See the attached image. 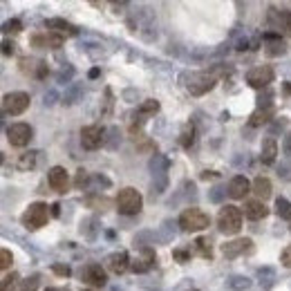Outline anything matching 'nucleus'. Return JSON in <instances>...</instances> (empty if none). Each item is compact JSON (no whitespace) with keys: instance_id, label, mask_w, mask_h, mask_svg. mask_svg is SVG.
<instances>
[{"instance_id":"6e6552de","label":"nucleus","mask_w":291,"mask_h":291,"mask_svg":"<svg viewBox=\"0 0 291 291\" xmlns=\"http://www.w3.org/2000/svg\"><path fill=\"white\" fill-rule=\"evenodd\" d=\"M32 137H34V130L29 123H12V126L7 128V141L12 146H16V148L27 146L32 141Z\"/></svg>"},{"instance_id":"aec40b11","label":"nucleus","mask_w":291,"mask_h":291,"mask_svg":"<svg viewBox=\"0 0 291 291\" xmlns=\"http://www.w3.org/2000/svg\"><path fill=\"white\" fill-rule=\"evenodd\" d=\"M275 155H278V143H275V139L267 137L262 141V150H260V162H262V164H273Z\"/></svg>"},{"instance_id":"e433bc0d","label":"nucleus","mask_w":291,"mask_h":291,"mask_svg":"<svg viewBox=\"0 0 291 291\" xmlns=\"http://www.w3.org/2000/svg\"><path fill=\"white\" fill-rule=\"evenodd\" d=\"M52 271H54L56 275H63V278H67V275L72 273L67 264H54V267H52Z\"/></svg>"},{"instance_id":"4c0bfd02","label":"nucleus","mask_w":291,"mask_h":291,"mask_svg":"<svg viewBox=\"0 0 291 291\" xmlns=\"http://www.w3.org/2000/svg\"><path fill=\"white\" fill-rule=\"evenodd\" d=\"M74 184H76V188H83V186L87 184V173H85V170H79V173H76Z\"/></svg>"},{"instance_id":"a211bd4d","label":"nucleus","mask_w":291,"mask_h":291,"mask_svg":"<svg viewBox=\"0 0 291 291\" xmlns=\"http://www.w3.org/2000/svg\"><path fill=\"white\" fill-rule=\"evenodd\" d=\"M45 25L50 27V32H56V34H61V36H63V34L65 36H76V34H79V29H76L72 23L63 20V18H52Z\"/></svg>"},{"instance_id":"f704fd0d","label":"nucleus","mask_w":291,"mask_h":291,"mask_svg":"<svg viewBox=\"0 0 291 291\" xmlns=\"http://www.w3.org/2000/svg\"><path fill=\"white\" fill-rule=\"evenodd\" d=\"M280 262H282L287 269H291V247L282 249V253H280Z\"/></svg>"},{"instance_id":"7c9ffc66","label":"nucleus","mask_w":291,"mask_h":291,"mask_svg":"<svg viewBox=\"0 0 291 291\" xmlns=\"http://www.w3.org/2000/svg\"><path fill=\"white\" fill-rule=\"evenodd\" d=\"M3 29L7 34H18V32H23V23H20L18 18H14V20H7V23L3 25Z\"/></svg>"},{"instance_id":"c756f323","label":"nucleus","mask_w":291,"mask_h":291,"mask_svg":"<svg viewBox=\"0 0 291 291\" xmlns=\"http://www.w3.org/2000/svg\"><path fill=\"white\" fill-rule=\"evenodd\" d=\"M195 244H197V251H200V256H202V258H211V256H213V251H211V242L206 240V237H200V240H197Z\"/></svg>"},{"instance_id":"cd10ccee","label":"nucleus","mask_w":291,"mask_h":291,"mask_svg":"<svg viewBox=\"0 0 291 291\" xmlns=\"http://www.w3.org/2000/svg\"><path fill=\"white\" fill-rule=\"evenodd\" d=\"M275 213H278L280 217H291V204H289V200H284V197H278V200H275Z\"/></svg>"},{"instance_id":"58836bf2","label":"nucleus","mask_w":291,"mask_h":291,"mask_svg":"<svg viewBox=\"0 0 291 291\" xmlns=\"http://www.w3.org/2000/svg\"><path fill=\"white\" fill-rule=\"evenodd\" d=\"M14 52H16V45L9 43V40H5V43H3V54L9 56V54H14Z\"/></svg>"},{"instance_id":"bb28decb","label":"nucleus","mask_w":291,"mask_h":291,"mask_svg":"<svg viewBox=\"0 0 291 291\" xmlns=\"http://www.w3.org/2000/svg\"><path fill=\"white\" fill-rule=\"evenodd\" d=\"M159 112V101H155V99H148V101H143L141 106H139V114L141 117H153V114Z\"/></svg>"},{"instance_id":"20e7f679","label":"nucleus","mask_w":291,"mask_h":291,"mask_svg":"<svg viewBox=\"0 0 291 291\" xmlns=\"http://www.w3.org/2000/svg\"><path fill=\"white\" fill-rule=\"evenodd\" d=\"M47 220H50V209H47V204H43V202H34V204H29L27 209H25L23 217H20L23 226L29 228V231H36V228L45 226Z\"/></svg>"},{"instance_id":"0eeeda50","label":"nucleus","mask_w":291,"mask_h":291,"mask_svg":"<svg viewBox=\"0 0 291 291\" xmlns=\"http://www.w3.org/2000/svg\"><path fill=\"white\" fill-rule=\"evenodd\" d=\"M273 79H275V72L271 65H258L247 74V83L251 87H256V90L269 87V83H273Z\"/></svg>"},{"instance_id":"79ce46f5","label":"nucleus","mask_w":291,"mask_h":291,"mask_svg":"<svg viewBox=\"0 0 291 291\" xmlns=\"http://www.w3.org/2000/svg\"><path fill=\"white\" fill-rule=\"evenodd\" d=\"M45 291H63V289H45Z\"/></svg>"},{"instance_id":"9d476101","label":"nucleus","mask_w":291,"mask_h":291,"mask_svg":"<svg viewBox=\"0 0 291 291\" xmlns=\"http://www.w3.org/2000/svg\"><path fill=\"white\" fill-rule=\"evenodd\" d=\"M222 253H224V258L249 256V253H253V240H249V237H237V240L224 242L222 244Z\"/></svg>"},{"instance_id":"2f4dec72","label":"nucleus","mask_w":291,"mask_h":291,"mask_svg":"<svg viewBox=\"0 0 291 291\" xmlns=\"http://www.w3.org/2000/svg\"><path fill=\"white\" fill-rule=\"evenodd\" d=\"M12 262H14L12 251H9V249H3V251H0V269H9Z\"/></svg>"},{"instance_id":"393cba45","label":"nucleus","mask_w":291,"mask_h":291,"mask_svg":"<svg viewBox=\"0 0 291 291\" xmlns=\"http://www.w3.org/2000/svg\"><path fill=\"white\" fill-rule=\"evenodd\" d=\"M40 162V153L38 150H32V153H25V155H20V159H18V168L20 170H32L36 168Z\"/></svg>"},{"instance_id":"4468645a","label":"nucleus","mask_w":291,"mask_h":291,"mask_svg":"<svg viewBox=\"0 0 291 291\" xmlns=\"http://www.w3.org/2000/svg\"><path fill=\"white\" fill-rule=\"evenodd\" d=\"M251 188H253V184L244 177V175H235V177L228 181V190H226V193L231 195L233 200H244V195H247Z\"/></svg>"},{"instance_id":"dca6fc26","label":"nucleus","mask_w":291,"mask_h":291,"mask_svg":"<svg viewBox=\"0 0 291 291\" xmlns=\"http://www.w3.org/2000/svg\"><path fill=\"white\" fill-rule=\"evenodd\" d=\"M242 213H244V217L258 222V220H262V217L269 215V209L264 206L262 200H249V202H244V211Z\"/></svg>"},{"instance_id":"c85d7f7f","label":"nucleus","mask_w":291,"mask_h":291,"mask_svg":"<svg viewBox=\"0 0 291 291\" xmlns=\"http://www.w3.org/2000/svg\"><path fill=\"white\" fill-rule=\"evenodd\" d=\"M228 284H231L233 289H251L253 282H251L249 278H242V275H233L231 282H228Z\"/></svg>"},{"instance_id":"c03bdc74","label":"nucleus","mask_w":291,"mask_h":291,"mask_svg":"<svg viewBox=\"0 0 291 291\" xmlns=\"http://www.w3.org/2000/svg\"><path fill=\"white\" fill-rule=\"evenodd\" d=\"M289 220H291V217H289Z\"/></svg>"},{"instance_id":"1a4fd4ad","label":"nucleus","mask_w":291,"mask_h":291,"mask_svg":"<svg viewBox=\"0 0 291 291\" xmlns=\"http://www.w3.org/2000/svg\"><path fill=\"white\" fill-rule=\"evenodd\" d=\"M81 143L85 150H96L106 143V130L99 126H85L81 130Z\"/></svg>"},{"instance_id":"423d86ee","label":"nucleus","mask_w":291,"mask_h":291,"mask_svg":"<svg viewBox=\"0 0 291 291\" xmlns=\"http://www.w3.org/2000/svg\"><path fill=\"white\" fill-rule=\"evenodd\" d=\"M29 94L27 92H9V94L3 96V110L5 114H12V117H18L29 108Z\"/></svg>"},{"instance_id":"37998d69","label":"nucleus","mask_w":291,"mask_h":291,"mask_svg":"<svg viewBox=\"0 0 291 291\" xmlns=\"http://www.w3.org/2000/svg\"><path fill=\"white\" fill-rule=\"evenodd\" d=\"M190 291H197V289H190Z\"/></svg>"},{"instance_id":"f3484780","label":"nucleus","mask_w":291,"mask_h":291,"mask_svg":"<svg viewBox=\"0 0 291 291\" xmlns=\"http://www.w3.org/2000/svg\"><path fill=\"white\" fill-rule=\"evenodd\" d=\"M264 43H267L264 52H267L269 56H282L284 52H287V45H284V40L280 38L278 32H267V34H264Z\"/></svg>"},{"instance_id":"2eb2a0df","label":"nucleus","mask_w":291,"mask_h":291,"mask_svg":"<svg viewBox=\"0 0 291 291\" xmlns=\"http://www.w3.org/2000/svg\"><path fill=\"white\" fill-rule=\"evenodd\" d=\"M106 267H108V271L119 275V273L128 271V267H132V264H130L126 251H117V253H112V256L106 258Z\"/></svg>"},{"instance_id":"f8f14e48","label":"nucleus","mask_w":291,"mask_h":291,"mask_svg":"<svg viewBox=\"0 0 291 291\" xmlns=\"http://www.w3.org/2000/svg\"><path fill=\"white\" fill-rule=\"evenodd\" d=\"M20 72L27 76H34V79H45L47 76V63L34 59H20Z\"/></svg>"},{"instance_id":"412c9836","label":"nucleus","mask_w":291,"mask_h":291,"mask_svg":"<svg viewBox=\"0 0 291 291\" xmlns=\"http://www.w3.org/2000/svg\"><path fill=\"white\" fill-rule=\"evenodd\" d=\"M273 108H258L256 112L251 114V119H249V126L251 128H260V126H264V123H269L273 119Z\"/></svg>"},{"instance_id":"7ed1b4c3","label":"nucleus","mask_w":291,"mask_h":291,"mask_svg":"<svg viewBox=\"0 0 291 291\" xmlns=\"http://www.w3.org/2000/svg\"><path fill=\"white\" fill-rule=\"evenodd\" d=\"M143 206V197L137 188H121L117 195V211L121 215H137Z\"/></svg>"},{"instance_id":"39448f33","label":"nucleus","mask_w":291,"mask_h":291,"mask_svg":"<svg viewBox=\"0 0 291 291\" xmlns=\"http://www.w3.org/2000/svg\"><path fill=\"white\" fill-rule=\"evenodd\" d=\"M215 81H217L215 72H211V74L209 72H197V74H190L188 83H186V90H188L190 94H195V96H202L209 90H213Z\"/></svg>"},{"instance_id":"473e14b6","label":"nucleus","mask_w":291,"mask_h":291,"mask_svg":"<svg viewBox=\"0 0 291 291\" xmlns=\"http://www.w3.org/2000/svg\"><path fill=\"white\" fill-rule=\"evenodd\" d=\"M36 287H38V275H32V278L23 280V284H20L23 291H36Z\"/></svg>"},{"instance_id":"ddd939ff","label":"nucleus","mask_w":291,"mask_h":291,"mask_svg":"<svg viewBox=\"0 0 291 291\" xmlns=\"http://www.w3.org/2000/svg\"><path fill=\"white\" fill-rule=\"evenodd\" d=\"M81 278L85 280L87 284H92V287H103V284L108 282V275L101 269V264H87L81 271Z\"/></svg>"},{"instance_id":"5701e85b","label":"nucleus","mask_w":291,"mask_h":291,"mask_svg":"<svg viewBox=\"0 0 291 291\" xmlns=\"http://www.w3.org/2000/svg\"><path fill=\"white\" fill-rule=\"evenodd\" d=\"M253 193L258 195V200H267V197H271V190H273V186H271V181H269L267 177H256L253 179Z\"/></svg>"},{"instance_id":"c9c22d12","label":"nucleus","mask_w":291,"mask_h":291,"mask_svg":"<svg viewBox=\"0 0 291 291\" xmlns=\"http://www.w3.org/2000/svg\"><path fill=\"white\" fill-rule=\"evenodd\" d=\"M16 282H18V275L12 273V275H5V278H3V284H0V287H3V291H7L9 287H12V284H16Z\"/></svg>"},{"instance_id":"72a5a7b5","label":"nucleus","mask_w":291,"mask_h":291,"mask_svg":"<svg viewBox=\"0 0 291 291\" xmlns=\"http://www.w3.org/2000/svg\"><path fill=\"white\" fill-rule=\"evenodd\" d=\"M173 258L177 260V262L186 264V262H190V251H184V249H175V251H173Z\"/></svg>"},{"instance_id":"a878e982","label":"nucleus","mask_w":291,"mask_h":291,"mask_svg":"<svg viewBox=\"0 0 291 291\" xmlns=\"http://www.w3.org/2000/svg\"><path fill=\"white\" fill-rule=\"evenodd\" d=\"M179 141H181V146L184 148H190V146L195 143V126L193 123H186L184 128H181V134H179Z\"/></svg>"},{"instance_id":"f257e3e1","label":"nucleus","mask_w":291,"mask_h":291,"mask_svg":"<svg viewBox=\"0 0 291 291\" xmlns=\"http://www.w3.org/2000/svg\"><path fill=\"white\" fill-rule=\"evenodd\" d=\"M242 209H237V206L233 204H226L222 206L220 213H217V228H220L222 233H226V235H235L237 231L242 228Z\"/></svg>"},{"instance_id":"6ab92c4d","label":"nucleus","mask_w":291,"mask_h":291,"mask_svg":"<svg viewBox=\"0 0 291 291\" xmlns=\"http://www.w3.org/2000/svg\"><path fill=\"white\" fill-rule=\"evenodd\" d=\"M32 43L36 45V47H52V50H56V47H61V45H63V36L54 34V32H47V34H43V36H34Z\"/></svg>"},{"instance_id":"f03ea898","label":"nucleus","mask_w":291,"mask_h":291,"mask_svg":"<svg viewBox=\"0 0 291 291\" xmlns=\"http://www.w3.org/2000/svg\"><path fill=\"white\" fill-rule=\"evenodd\" d=\"M209 224H211L209 213H204L202 209H195V206L186 209L179 215V226H181V231H186V233L204 231V228H209Z\"/></svg>"},{"instance_id":"a19ab883","label":"nucleus","mask_w":291,"mask_h":291,"mask_svg":"<svg viewBox=\"0 0 291 291\" xmlns=\"http://www.w3.org/2000/svg\"><path fill=\"white\" fill-rule=\"evenodd\" d=\"M284 94H291V83H284Z\"/></svg>"},{"instance_id":"4be33fe9","label":"nucleus","mask_w":291,"mask_h":291,"mask_svg":"<svg viewBox=\"0 0 291 291\" xmlns=\"http://www.w3.org/2000/svg\"><path fill=\"white\" fill-rule=\"evenodd\" d=\"M271 18L275 23V27L282 29L284 34L291 36V12L289 9H280V12H271Z\"/></svg>"},{"instance_id":"ea45409f","label":"nucleus","mask_w":291,"mask_h":291,"mask_svg":"<svg viewBox=\"0 0 291 291\" xmlns=\"http://www.w3.org/2000/svg\"><path fill=\"white\" fill-rule=\"evenodd\" d=\"M282 148H284V153H289L291 155V132L284 137V143H282Z\"/></svg>"},{"instance_id":"b1692460","label":"nucleus","mask_w":291,"mask_h":291,"mask_svg":"<svg viewBox=\"0 0 291 291\" xmlns=\"http://www.w3.org/2000/svg\"><path fill=\"white\" fill-rule=\"evenodd\" d=\"M153 264H155V251H153V249H143V258L137 260L130 269H132L134 273H143V271H148Z\"/></svg>"},{"instance_id":"9b49d317","label":"nucleus","mask_w":291,"mask_h":291,"mask_svg":"<svg viewBox=\"0 0 291 291\" xmlns=\"http://www.w3.org/2000/svg\"><path fill=\"white\" fill-rule=\"evenodd\" d=\"M47 181H50L52 190L65 193L67 186H70V175H67V170L63 166H54V168H50V173H47Z\"/></svg>"}]
</instances>
